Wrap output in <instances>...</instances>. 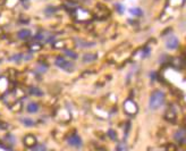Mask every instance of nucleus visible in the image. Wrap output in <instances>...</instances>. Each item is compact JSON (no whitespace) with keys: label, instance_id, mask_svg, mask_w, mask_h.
<instances>
[{"label":"nucleus","instance_id":"obj_14","mask_svg":"<svg viewBox=\"0 0 186 151\" xmlns=\"http://www.w3.org/2000/svg\"><path fill=\"white\" fill-rule=\"evenodd\" d=\"M32 151H48V149L45 144H38V145H34V147H33Z\"/></svg>","mask_w":186,"mask_h":151},{"label":"nucleus","instance_id":"obj_5","mask_svg":"<svg viewBox=\"0 0 186 151\" xmlns=\"http://www.w3.org/2000/svg\"><path fill=\"white\" fill-rule=\"evenodd\" d=\"M185 128H179V130L175 133V140L177 141L179 144H184L185 143Z\"/></svg>","mask_w":186,"mask_h":151},{"label":"nucleus","instance_id":"obj_19","mask_svg":"<svg viewBox=\"0 0 186 151\" xmlns=\"http://www.w3.org/2000/svg\"><path fill=\"white\" fill-rule=\"evenodd\" d=\"M117 151H126V148L123 144H119L118 148H117Z\"/></svg>","mask_w":186,"mask_h":151},{"label":"nucleus","instance_id":"obj_8","mask_svg":"<svg viewBox=\"0 0 186 151\" xmlns=\"http://www.w3.org/2000/svg\"><path fill=\"white\" fill-rule=\"evenodd\" d=\"M39 105L36 104V102H30V104L27 105V107H26V110L29 111L30 114H36L39 111Z\"/></svg>","mask_w":186,"mask_h":151},{"label":"nucleus","instance_id":"obj_18","mask_svg":"<svg viewBox=\"0 0 186 151\" xmlns=\"http://www.w3.org/2000/svg\"><path fill=\"white\" fill-rule=\"evenodd\" d=\"M108 133L110 134V138H111V139H114V140H116V133H114V131L112 130H109V132H108Z\"/></svg>","mask_w":186,"mask_h":151},{"label":"nucleus","instance_id":"obj_1","mask_svg":"<svg viewBox=\"0 0 186 151\" xmlns=\"http://www.w3.org/2000/svg\"><path fill=\"white\" fill-rule=\"evenodd\" d=\"M165 102V93L162 91H154L149 99V108L151 110L159 109Z\"/></svg>","mask_w":186,"mask_h":151},{"label":"nucleus","instance_id":"obj_7","mask_svg":"<svg viewBox=\"0 0 186 151\" xmlns=\"http://www.w3.org/2000/svg\"><path fill=\"white\" fill-rule=\"evenodd\" d=\"M97 58H98V56L95 53H85L82 58V62H85V64L86 62H94V60H97Z\"/></svg>","mask_w":186,"mask_h":151},{"label":"nucleus","instance_id":"obj_10","mask_svg":"<svg viewBox=\"0 0 186 151\" xmlns=\"http://www.w3.org/2000/svg\"><path fill=\"white\" fill-rule=\"evenodd\" d=\"M77 47H81V48H92L94 47L95 43L94 42H85L83 41V40H77Z\"/></svg>","mask_w":186,"mask_h":151},{"label":"nucleus","instance_id":"obj_2","mask_svg":"<svg viewBox=\"0 0 186 151\" xmlns=\"http://www.w3.org/2000/svg\"><path fill=\"white\" fill-rule=\"evenodd\" d=\"M55 65L57 66V67H59L60 69H62V71L65 72H73L74 71V64L71 62H68V60H66L64 57H57L56 59H55Z\"/></svg>","mask_w":186,"mask_h":151},{"label":"nucleus","instance_id":"obj_4","mask_svg":"<svg viewBox=\"0 0 186 151\" xmlns=\"http://www.w3.org/2000/svg\"><path fill=\"white\" fill-rule=\"evenodd\" d=\"M67 143L73 148H81L82 147V139H81L80 135L77 134H74V135H71L67 139Z\"/></svg>","mask_w":186,"mask_h":151},{"label":"nucleus","instance_id":"obj_16","mask_svg":"<svg viewBox=\"0 0 186 151\" xmlns=\"http://www.w3.org/2000/svg\"><path fill=\"white\" fill-rule=\"evenodd\" d=\"M150 52H151L150 49H149V48H145L144 50H143V56H142V57H143V58H144V57H148Z\"/></svg>","mask_w":186,"mask_h":151},{"label":"nucleus","instance_id":"obj_13","mask_svg":"<svg viewBox=\"0 0 186 151\" xmlns=\"http://www.w3.org/2000/svg\"><path fill=\"white\" fill-rule=\"evenodd\" d=\"M130 15H134V16H140V15H142V9L141 8H130Z\"/></svg>","mask_w":186,"mask_h":151},{"label":"nucleus","instance_id":"obj_6","mask_svg":"<svg viewBox=\"0 0 186 151\" xmlns=\"http://www.w3.org/2000/svg\"><path fill=\"white\" fill-rule=\"evenodd\" d=\"M17 36H18V39H21V40H27V39L31 36V31L27 30V29H23V30L18 31Z\"/></svg>","mask_w":186,"mask_h":151},{"label":"nucleus","instance_id":"obj_12","mask_svg":"<svg viewBox=\"0 0 186 151\" xmlns=\"http://www.w3.org/2000/svg\"><path fill=\"white\" fill-rule=\"evenodd\" d=\"M24 59V55H22V53H17V55H15V56H13L9 58V60L10 62H21V60Z\"/></svg>","mask_w":186,"mask_h":151},{"label":"nucleus","instance_id":"obj_3","mask_svg":"<svg viewBox=\"0 0 186 151\" xmlns=\"http://www.w3.org/2000/svg\"><path fill=\"white\" fill-rule=\"evenodd\" d=\"M179 46V40L177 39L176 35H169L168 38L166 39V48L168 50H176Z\"/></svg>","mask_w":186,"mask_h":151},{"label":"nucleus","instance_id":"obj_9","mask_svg":"<svg viewBox=\"0 0 186 151\" xmlns=\"http://www.w3.org/2000/svg\"><path fill=\"white\" fill-rule=\"evenodd\" d=\"M19 121H21L22 124H24L26 127H32V126L35 125V121H33L32 118H29V117H21Z\"/></svg>","mask_w":186,"mask_h":151},{"label":"nucleus","instance_id":"obj_11","mask_svg":"<svg viewBox=\"0 0 186 151\" xmlns=\"http://www.w3.org/2000/svg\"><path fill=\"white\" fill-rule=\"evenodd\" d=\"M30 93H31V94H33V95H38V97H41V95H43V92H42L40 89H38V88H31Z\"/></svg>","mask_w":186,"mask_h":151},{"label":"nucleus","instance_id":"obj_15","mask_svg":"<svg viewBox=\"0 0 186 151\" xmlns=\"http://www.w3.org/2000/svg\"><path fill=\"white\" fill-rule=\"evenodd\" d=\"M65 55L67 57H71V58H73V59H77V53H75L74 51H71V50H66L65 51Z\"/></svg>","mask_w":186,"mask_h":151},{"label":"nucleus","instance_id":"obj_17","mask_svg":"<svg viewBox=\"0 0 186 151\" xmlns=\"http://www.w3.org/2000/svg\"><path fill=\"white\" fill-rule=\"evenodd\" d=\"M39 71L41 72V73H45V72L47 71V66H45V65H40V66H39Z\"/></svg>","mask_w":186,"mask_h":151}]
</instances>
